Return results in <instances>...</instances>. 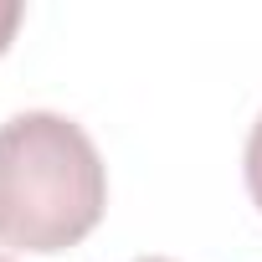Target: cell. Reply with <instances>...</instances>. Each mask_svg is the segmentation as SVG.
Returning a JSON list of instances; mask_svg holds the SVG:
<instances>
[{
	"label": "cell",
	"instance_id": "cell-1",
	"mask_svg": "<svg viewBox=\"0 0 262 262\" xmlns=\"http://www.w3.org/2000/svg\"><path fill=\"white\" fill-rule=\"evenodd\" d=\"M108 206V175L67 113H16L0 123V247L67 252Z\"/></svg>",
	"mask_w": 262,
	"mask_h": 262
},
{
	"label": "cell",
	"instance_id": "cell-2",
	"mask_svg": "<svg viewBox=\"0 0 262 262\" xmlns=\"http://www.w3.org/2000/svg\"><path fill=\"white\" fill-rule=\"evenodd\" d=\"M247 190H252V201L262 211V113H257L252 134H247Z\"/></svg>",
	"mask_w": 262,
	"mask_h": 262
},
{
	"label": "cell",
	"instance_id": "cell-3",
	"mask_svg": "<svg viewBox=\"0 0 262 262\" xmlns=\"http://www.w3.org/2000/svg\"><path fill=\"white\" fill-rule=\"evenodd\" d=\"M21 6H16V0H0V52H6L11 47V36H16V26H21Z\"/></svg>",
	"mask_w": 262,
	"mask_h": 262
},
{
	"label": "cell",
	"instance_id": "cell-4",
	"mask_svg": "<svg viewBox=\"0 0 262 262\" xmlns=\"http://www.w3.org/2000/svg\"><path fill=\"white\" fill-rule=\"evenodd\" d=\"M139 262H170V257H139Z\"/></svg>",
	"mask_w": 262,
	"mask_h": 262
},
{
	"label": "cell",
	"instance_id": "cell-5",
	"mask_svg": "<svg viewBox=\"0 0 262 262\" xmlns=\"http://www.w3.org/2000/svg\"><path fill=\"white\" fill-rule=\"evenodd\" d=\"M0 262H6V257H0Z\"/></svg>",
	"mask_w": 262,
	"mask_h": 262
}]
</instances>
